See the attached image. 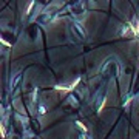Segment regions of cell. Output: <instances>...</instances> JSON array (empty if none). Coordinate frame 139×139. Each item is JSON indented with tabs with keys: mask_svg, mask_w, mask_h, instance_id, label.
<instances>
[{
	"mask_svg": "<svg viewBox=\"0 0 139 139\" xmlns=\"http://www.w3.org/2000/svg\"><path fill=\"white\" fill-rule=\"evenodd\" d=\"M45 111H47V110H45V107H39V113H40V114H43Z\"/></svg>",
	"mask_w": 139,
	"mask_h": 139,
	"instance_id": "11",
	"label": "cell"
},
{
	"mask_svg": "<svg viewBox=\"0 0 139 139\" xmlns=\"http://www.w3.org/2000/svg\"><path fill=\"white\" fill-rule=\"evenodd\" d=\"M2 40L5 42V45H11L16 40V37H14V34H11V33H3L2 34Z\"/></svg>",
	"mask_w": 139,
	"mask_h": 139,
	"instance_id": "3",
	"label": "cell"
},
{
	"mask_svg": "<svg viewBox=\"0 0 139 139\" xmlns=\"http://www.w3.org/2000/svg\"><path fill=\"white\" fill-rule=\"evenodd\" d=\"M131 31H133V30H131V26H128V25L122 26V30H121L122 36H130V33H131Z\"/></svg>",
	"mask_w": 139,
	"mask_h": 139,
	"instance_id": "8",
	"label": "cell"
},
{
	"mask_svg": "<svg viewBox=\"0 0 139 139\" xmlns=\"http://www.w3.org/2000/svg\"><path fill=\"white\" fill-rule=\"evenodd\" d=\"M79 104H80V99L77 97V94H71L67 99V102L63 104V110L67 113H73V111H76L79 108Z\"/></svg>",
	"mask_w": 139,
	"mask_h": 139,
	"instance_id": "1",
	"label": "cell"
},
{
	"mask_svg": "<svg viewBox=\"0 0 139 139\" xmlns=\"http://www.w3.org/2000/svg\"><path fill=\"white\" fill-rule=\"evenodd\" d=\"M80 139H88V138H87V135H82V136H80Z\"/></svg>",
	"mask_w": 139,
	"mask_h": 139,
	"instance_id": "12",
	"label": "cell"
},
{
	"mask_svg": "<svg viewBox=\"0 0 139 139\" xmlns=\"http://www.w3.org/2000/svg\"><path fill=\"white\" fill-rule=\"evenodd\" d=\"M26 31H28V34H30V37H31V39H36V37H37V34H39V28H37V25H36V23H34V25H31Z\"/></svg>",
	"mask_w": 139,
	"mask_h": 139,
	"instance_id": "5",
	"label": "cell"
},
{
	"mask_svg": "<svg viewBox=\"0 0 139 139\" xmlns=\"http://www.w3.org/2000/svg\"><path fill=\"white\" fill-rule=\"evenodd\" d=\"M131 30L133 33H139V19H133V23H131Z\"/></svg>",
	"mask_w": 139,
	"mask_h": 139,
	"instance_id": "7",
	"label": "cell"
},
{
	"mask_svg": "<svg viewBox=\"0 0 139 139\" xmlns=\"http://www.w3.org/2000/svg\"><path fill=\"white\" fill-rule=\"evenodd\" d=\"M73 31H76V34L79 36V39H84L85 37V31H84V28L79 23H74L73 25Z\"/></svg>",
	"mask_w": 139,
	"mask_h": 139,
	"instance_id": "4",
	"label": "cell"
},
{
	"mask_svg": "<svg viewBox=\"0 0 139 139\" xmlns=\"http://www.w3.org/2000/svg\"><path fill=\"white\" fill-rule=\"evenodd\" d=\"M31 128H33V131H36V133H37V131H39V128H40V125H39V122L36 121V119H31Z\"/></svg>",
	"mask_w": 139,
	"mask_h": 139,
	"instance_id": "9",
	"label": "cell"
},
{
	"mask_svg": "<svg viewBox=\"0 0 139 139\" xmlns=\"http://www.w3.org/2000/svg\"><path fill=\"white\" fill-rule=\"evenodd\" d=\"M105 74L107 76H116L118 74V65L116 62H108L105 67Z\"/></svg>",
	"mask_w": 139,
	"mask_h": 139,
	"instance_id": "2",
	"label": "cell"
},
{
	"mask_svg": "<svg viewBox=\"0 0 139 139\" xmlns=\"http://www.w3.org/2000/svg\"><path fill=\"white\" fill-rule=\"evenodd\" d=\"M71 13H73V14H82V13H84V5H82L80 2H79V3H76V5H73Z\"/></svg>",
	"mask_w": 139,
	"mask_h": 139,
	"instance_id": "6",
	"label": "cell"
},
{
	"mask_svg": "<svg viewBox=\"0 0 139 139\" xmlns=\"http://www.w3.org/2000/svg\"><path fill=\"white\" fill-rule=\"evenodd\" d=\"M20 79H22V74L19 73L17 76L14 77V80H13V88H14V87H17V84H19V82H20Z\"/></svg>",
	"mask_w": 139,
	"mask_h": 139,
	"instance_id": "10",
	"label": "cell"
}]
</instances>
